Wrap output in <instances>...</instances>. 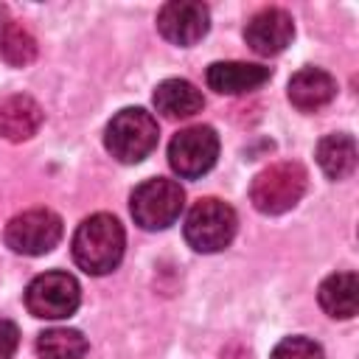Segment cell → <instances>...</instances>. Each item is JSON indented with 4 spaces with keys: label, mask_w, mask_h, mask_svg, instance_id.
I'll return each mask as SVG.
<instances>
[{
    "label": "cell",
    "mask_w": 359,
    "mask_h": 359,
    "mask_svg": "<svg viewBox=\"0 0 359 359\" xmlns=\"http://www.w3.org/2000/svg\"><path fill=\"white\" fill-rule=\"evenodd\" d=\"M126 236L115 216L93 213L87 216L73 236V261L87 275H107L123 258Z\"/></svg>",
    "instance_id": "6da1fadb"
},
{
    "label": "cell",
    "mask_w": 359,
    "mask_h": 359,
    "mask_svg": "<svg viewBox=\"0 0 359 359\" xmlns=\"http://www.w3.org/2000/svg\"><path fill=\"white\" fill-rule=\"evenodd\" d=\"M157 121L140 107H126L112 115L104 132L107 151L121 163H140L157 146Z\"/></svg>",
    "instance_id": "7a4b0ae2"
},
{
    "label": "cell",
    "mask_w": 359,
    "mask_h": 359,
    "mask_svg": "<svg viewBox=\"0 0 359 359\" xmlns=\"http://www.w3.org/2000/svg\"><path fill=\"white\" fill-rule=\"evenodd\" d=\"M306 168L294 160H283V163H272L269 168H264L252 185H250V199L261 213L278 216L292 210L300 196L306 194Z\"/></svg>",
    "instance_id": "3957f363"
},
{
    "label": "cell",
    "mask_w": 359,
    "mask_h": 359,
    "mask_svg": "<svg viewBox=\"0 0 359 359\" xmlns=\"http://www.w3.org/2000/svg\"><path fill=\"white\" fill-rule=\"evenodd\" d=\"M182 205H185V191L180 188V182L165 177L140 182L129 199L132 219L143 230H165L180 219Z\"/></svg>",
    "instance_id": "277c9868"
},
{
    "label": "cell",
    "mask_w": 359,
    "mask_h": 359,
    "mask_svg": "<svg viewBox=\"0 0 359 359\" xmlns=\"http://www.w3.org/2000/svg\"><path fill=\"white\" fill-rule=\"evenodd\" d=\"M236 210L222 199H199L185 216V241L196 252H219L236 236Z\"/></svg>",
    "instance_id": "5b68a950"
},
{
    "label": "cell",
    "mask_w": 359,
    "mask_h": 359,
    "mask_svg": "<svg viewBox=\"0 0 359 359\" xmlns=\"http://www.w3.org/2000/svg\"><path fill=\"white\" fill-rule=\"evenodd\" d=\"M81 303L79 280L67 272H42L25 289V306L39 320H65Z\"/></svg>",
    "instance_id": "8992f818"
},
{
    "label": "cell",
    "mask_w": 359,
    "mask_h": 359,
    "mask_svg": "<svg viewBox=\"0 0 359 359\" xmlns=\"http://www.w3.org/2000/svg\"><path fill=\"white\" fill-rule=\"evenodd\" d=\"M62 238V219L48 208H31L17 213L6 224V244L20 255L50 252Z\"/></svg>",
    "instance_id": "52a82bcc"
},
{
    "label": "cell",
    "mask_w": 359,
    "mask_h": 359,
    "mask_svg": "<svg viewBox=\"0 0 359 359\" xmlns=\"http://www.w3.org/2000/svg\"><path fill=\"white\" fill-rule=\"evenodd\" d=\"M216 157H219V135L202 123L177 132L168 143V163L185 180L208 174Z\"/></svg>",
    "instance_id": "ba28073f"
},
{
    "label": "cell",
    "mask_w": 359,
    "mask_h": 359,
    "mask_svg": "<svg viewBox=\"0 0 359 359\" xmlns=\"http://www.w3.org/2000/svg\"><path fill=\"white\" fill-rule=\"evenodd\" d=\"M157 28L174 45H194L208 34L210 11L205 3H196V0H174L160 8Z\"/></svg>",
    "instance_id": "9c48e42d"
},
{
    "label": "cell",
    "mask_w": 359,
    "mask_h": 359,
    "mask_svg": "<svg viewBox=\"0 0 359 359\" xmlns=\"http://www.w3.org/2000/svg\"><path fill=\"white\" fill-rule=\"evenodd\" d=\"M294 36V20L289 11L283 8H261L258 14L250 17L247 28H244V39L247 45L258 53V56H275L280 53Z\"/></svg>",
    "instance_id": "30bf717a"
},
{
    "label": "cell",
    "mask_w": 359,
    "mask_h": 359,
    "mask_svg": "<svg viewBox=\"0 0 359 359\" xmlns=\"http://www.w3.org/2000/svg\"><path fill=\"white\" fill-rule=\"evenodd\" d=\"M289 101L300 112H317L337 95V81L323 67H303L289 79Z\"/></svg>",
    "instance_id": "8fae6325"
},
{
    "label": "cell",
    "mask_w": 359,
    "mask_h": 359,
    "mask_svg": "<svg viewBox=\"0 0 359 359\" xmlns=\"http://www.w3.org/2000/svg\"><path fill=\"white\" fill-rule=\"evenodd\" d=\"M269 67L252 65V62H213L208 67V87L222 95H238L258 90L264 81H269Z\"/></svg>",
    "instance_id": "7c38bea8"
},
{
    "label": "cell",
    "mask_w": 359,
    "mask_h": 359,
    "mask_svg": "<svg viewBox=\"0 0 359 359\" xmlns=\"http://www.w3.org/2000/svg\"><path fill=\"white\" fill-rule=\"evenodd\" d=\"M42 126V107L31 95H11L0 104V135L11 143L28 140Z\"/></svg>",
    "instance_id": "4fadbf2b"
},
{
    "label": "cell",
    "mask_w": 359,
    "mask_h": 359,
    "mask_svg": "<svg viewBox=\"0 0 359 359\" xmlns=\"http://www.w3.org/2000/svg\"><path fill=\"white\" fill-rule=\"evenodd\" d=\"M154 107L165 118H191V115L202 112L205 98H202V93L191 81H185V79H165L154 90Z\"/></svg>",
    "instance_id": "5bb4252c"
},
{
    "label": "cell",
    "mask_w": 359,
    "mask_h": 359,
    "mask_svg": "<svg viewBox=\"0 0 359 359\" xmlns=\"http://www.w3.org/2000/svg\"><path fill=\"white\" fill-rule=\"evenodd\" d=\"M356 275L353 272H334L328 275L323 283H320V306L325 314L331 317H339V320H348L356 314Z\"/></svg>",
    "instance_id": "9a60e30c"
},
{
    "label": "cell",
    "mask_w": 359,
    "mask_h": 359,
    "mask_svg": "<svg viewBox=\"0 0 359 359\" xmlns=\"http://www.w3.org/2000/svg\"><path fill=\"white\" fill-rule=\"evenodd\" d=\"M317 163L331 180H345L356 168V140L351 135H325L317 143Z\"/></svg>",
    "instance_id": "2e32d148"
},
{
    "label": "cell",
    "mask_w": 359,
    "mask_h": 359,
    "mask_svg": "<svg viewBox=\"0 0 359 359\" xmlns=\"http://www.w3.org/2000/svg\"><path fill=\"white\" fill-rule=\"evenodd\" d=\"M39 359H84L87 339L76 328H48L36 337Z\"/></svg>",
    "instance_id": "e0dca14e"
},
{
    "label": "cell",
    "mask_w": 359,
    "mask_h": 359,
    "mask_svg": "<svg viewBox=\"0 0 359 359\" xmlns=\"http://www.w3.org/2000/svg\"><path fill=\"white\" fill-rule=\"evenodd\" d=\"M0 56L11 67H25L36 59V39L14 20L0 22Z\"/></svg>",
    "instance_id": "ac0fdd59"
},
{
    "label": "cell",
    "mask_w": 359,
    "mask_h": 359,
    "mask_svg": "<svg viewBox=\"0 0 359 359\" xmlns=\"http://www.w3.org/2000/svg\"><path fill=\"white\" fill-rule=\"evenodd\" d=\"M272 359H323V348L309 337H286L275 345Z\"/></svg>",
    "instance_id": "d6986e66"
},
{
    "label": "cell",
    "mask_w": 359,
    "mask_h": 359,
    "mask_svg": "<svg viewBox=\"0 0 359 359\" xmlns=\"http://www.w3.org/2000/svg\"><path fill=\"white\" fill-rule=\"evenodd\" d=\"M20 345V328L11 320H0V359H11Z\"/></svg>",
    "instance_id": "ffe728a7"
}]
</instances>
